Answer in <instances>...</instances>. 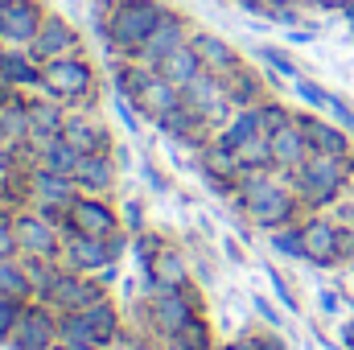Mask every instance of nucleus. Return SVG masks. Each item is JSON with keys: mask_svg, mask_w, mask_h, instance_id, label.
I'll use <instances>...</instances> for the list:
<instances>
[{"mask_svg": "<svg viewBox=\"0 0 354 350\" xmlns=\"http://www.w3.org/2000/svg\"><path fill=\"white\" fill-rule=\"evenodd\" d=\"M235 206L248 214L252 227H260L264 235H272L276 227L301 223L309 210L292 185V177L280 169H243L239 190H235Z\"/></svg>", "mask_w": 354, "mask_h": 350, "instance_id": "obj_1", "label": "nucleus"}, {"mask_svg": "<svg viewBox=\"0 0 354 350\" xmlns=\"http://www.w3.org/2000/svg\"><path fill=\"white\" fill-rule=\"evenodd\" d=\"M354 174V157H326L313 153L301 169H292V185L305 202V210H334L346 198V185Z\"/></svg>", "mask_w": 354, "mask_h": 350, "instance_id": "obj_2", "label": "nucleus"}, {"mask_svg": "<svg viewBox=\"0 0 354 350\" xmlns=\"http://www.w3.org/2000/svg\"><path fill=\"white\" fill-rule=\"evenodd\" d=\"M41 91L50 99H58L62 107H83V111H95L99 103V71L87 54H62V58H50L46 62V79H41Z\"/></svg>", "mask_w": 354, "mask_h": 350, "instance_id": "obj_3", "label": "nucleus"}, {"mask_svg": "<svg viewBox=\"0 0 354 350\" xmlns=\"http://www.w3.org/2000/svg\"><path fill=\"white\" fill-rule=\"evenodd\" d=\"M198 317H202V293L194 284L189 288H157L140 305V330H149L161 347H165V338L181 334Z\"/></svg>", "mask_w": 354, "mask_h": 350, "instance_id": "obj_4", "label": "nucleus"}, {"mask_svg": "<svg viewBox=\"0 0 354 350\" xmlns=\"http://www.w3.org/2000/svg\"><path fill=\"white\" fill-rule=\"evenodd\" d=\"M165 17L161 0H111L107 17V50L120 58H136V50L149 42L157 21Z\"/></svg>", "mask_w": 354, "mask_h": 350, "instance_id": "obj_5", "label": "nucleus"}, {"mask_svg": "<svg viewBox=\"0 0 354 350\" xmlns=\"http://www.w3.org/2000/svg\"><path fill=\"white\" fill-rule=\"evenodd\" d=\"M111 288L95 276V272H75V268H58V276L50 284L37 288V301L54 305L58 313H75V309H91L95 301H103Z\"/></svg>", "mask_w": 354, "mask_h": 350, "instance_id": "obj_6", "label": "nucleus"}, {"mask_svg": "<svg viewBox=\"0 0 354 350\" xmlns=\"http://www.w3.org/2000/svg\"><path fill=\"white\" fill-rule=\"evenodd\" d=\"M79 194H83V190H79L75 177L41 169V165L29 169V206L41 210V214L54 219V223H66V210H71V202H75Z\"/></svg>", "mask_w": 354, "mask_h": 350, "instance_id": "obj_7", "label": "nucleus"}, {"mask_svg": "<svg viewBox=\"0 0 354 350\" xmlns=\"http://www.w3.org/2000/svg\"><path fill=\"white\" fill-rule=\"evenodd\" d=\"M62 231H83V235L111 239L115 231H124V219H120V206L111 202V194H79L66 210Z\"/></svg>", "mask_w": 354, "mask_h": 350, "instance_id": "obj_8", "label": "nucleus"}, {"mask_svg": "<svg viewBox=\"0 0 354 350\" xmlns=\"http://www.w3.org/2000/svg\"><path fill=\"white\" fill-rule=\"evenodd\" d=\"M305 227V260L313 268H338L346 264V252H342V231H338V219L330 210H309L301 219Z\"/></svg>", "mask_w": 354, "mask_h": 350, "instance_id": "obj_9", "label": "nucleus"}, {"mask_svg": "<svg viewBox=\"0 0 354 350\" xmlns=\"http://www.w3.org/2000/svg\"><path fill=\"white\" fill-rule=\"evenodd\" d=\"M12 227H17L21 256H46V260H58V256H62V239H66V231H62V223L46 219L41 210H33V206L17 210Z\"/></svg>", "mask_w": 354, "mask_h": 350, "instance_id": "obj_10", "label": "nucleus"}, {"mask_svg": "<svg viewBox=\"0 0 354 350\" xmlns=\"http://www.w3.org/2000/svg\"><path fill=\"white\" fill-rule=\"evenodd\" d=\"M54 342H62L58 338V309L46 305V301H37V297L25 301L21 322H17V330L8 338V350H46V347H54Z\"/></svg>", "mask_w": 354, "mask_h": 350, "instance_id": "obj_11", "label": "nucleus"}, {"mask_svg": "<svg viewBox=\"0 0 354 350\" xmlns=\"http://www.w3.org/2000/svg\"><path fill=\"white\" fill-rule=\"evenodd\" d=\"M181 99H185L214 132L235 116V107H231V99H227V83H223V75H214V71H202L194 83H185V87H181Z\"/></svg>", "mask_w": 354, "mask_h": 350, "instance_id": "obj_12", "label": "nucleus"}, {"mask_svg": "<svg viewBox=\"0 0 354 350\" xmlns=\"http://www.w3.org/2000/svg\"><path fill=\"white\" fill-rule=\"evenodd\" d=\"M46 4L41 0H0V42L12 50H29L41 33Z\"/></svg>", "mask_w": 354, "mask_h": 350, "instance_id": "obj_13", "label": "nucleus"}, {"mask_svg": "<svg viewBox=\"0 0 354 350\" xmlns=\"http://www.w3.org/2000/svg\"><path fill=\"white\" fill-rule=\"evenodd\" d=\"M297 124L305 128L313 153H326V157H354V136L326 111H297Z\"/></svg>", "mask_w": 354, "mask_h": 350, "instance_id": "obj_14", "label": "nucleus"}, {"mask_svg": "<svg viewBox=\"0 0 354 350\" xmlns=\"http://www.w3.org/2000/svg\"><path fill=\"white\" fill-rule=\"evenodd\" d=\"M189 33H194V25H189L177 8H165V17L157 21V29L149 33V42L136 50V58H140L145 66H153V71H157V62H161L165 54H174L177 46H185V42H189Z\"/></svg>", "mask_w": 354, "mask_h": 350, "instance_id": "obj_15", "label": "nucleus"}, {"mask_svg": "<svg viewBox=\"0 0 354 350\" xmlns=\"http://www.w3.org/2000/svg\"><path fill=\"white\" fill-rule=\"evenodd\" d=\"M62 136L79 153H111V128H107V120H99V111L71 107L62 120Z\"/></svg>", "mask_w": 354, "mask_h": 350, "instance_id": "obj_16", "label": "nucleus"}, {"mask_svg": "<svg viewBox=\"0 0 354 350\" xmlns=\"http://www.w3.org/2000/svg\"><path fill=\"white\" fill-rule=\"evenodd\" d=\"M223 83H227V99H231V107L239 111V107H256V103H264L268 95H272V87L280 91V75H276V71H272V75H260L256 66L243 62V66H235Z\"/></svg>", "mask_w": 354, "mask_h": 350, "instance_id": "obj_17", "label": "nucleus"}, {"mask_svg": "<svg viewBox=\"0 0 354 350\" xmlns=\"http://www.w3.org/2000/svg\"><path fill=\"white\" fill-rule=\"evenodd\" d=\"M29 50H33L41 62H50V58H62V54H79V50H83V37H79L75 21H66L62 12H46L41 33H37V42H33Z\"/></svg>", "mask_w": 354, "mask_h": 350, "instance_id": "obj_18", "label": "nucleus"}, {"mask_svg": "<svg viewBox=\"0 0 354 350\" xmlns=\"http://www.w3.org/2000/svg\"><path fill=\"white\" fill-rule=\"evenodd\" d=\"M145 272V293H157V288H189L194 280H189V260H185V252L177 248L174 239L157 252V260L149 264V268H140Z\"/></svg>", "mask_w": 354, "mask_h": 350, "instance_id": "obj_19", "label": "nucleus"}, {"mask_svg": "<svg viewBox=\"0 0 354 350\" xmlns=\"http://www.w3.org/2000/svg\"><path fill=\"white\" fill-rule=\"evenodd\" d=\"M268 140H272V161H276V169H280V174H292V169H301V165L313 157V145H309L305 128L297 124V116H292L284 128L268 132Z\"/></svg>", "mask_w": 354, "mask_h": 350, "instance_id": "obj_20", "label": "nucleus"}, {"mask_svg": "<svg viewBox=\"0 0 354 350\" xmlns=\"http://www.w3.org/2000/svg\"><path fill=\"white\" fill-rule=\"evenodd\" d=\"M46 79V62L33 54V50H4L0 54V83L12 91H41Z\"/></svg>", "mask_w": 354, "mask_h": 350, "instance_id": "obj_21", "label": "nucleus"}, {"mask_svg": "<svg viewBox=\"0 0 354 350\" xmlns=\"http://www.w3.org/2000/svg\"><path fill=\"white\" fill-rule=\"evenodd\" d=\"M189 46L198 50L202 66H206V71H214V75H223V79H227L235 66H243L239 50H235L231 42H223L218 33H210V29H194V33H189Z\"/></svg>", "mask_w": 354, "mask_h": 350, "instance_id": "obj_22", "label": "nucleus"}, {"mask_svg": "<svg viewBox=\"0 0 354 350\" xmlns=\"http://www.w3.org/2000/svg\"><path fill=\"white\" fill-rule=\"evenodd\" d=\"M79 190L83 194H111L115 190V181H120V157H115V149L111 153H87L83 157V165H79Z\"/></svg>", "mask_w": 354, "mask_h": 350, "instance_id": "obj_23", "label": "nucleus"}, {"mask_svg": "<svg viewBox=\"0 0 354 350\" xmlns=\"http://www.w3.org/2000/svg\"><path fill=\"white\" fill-rule=\"evenodd\" d=\"M33 124H29V91H17L12 99L0 103V145H12V149H25Z\"/></svg>", "mask_w": 354, "mask_h": 350, "instance_id": "obj_24", "label": "nucleus"}, {"mask_svg": "<svg viewBox=\"0 0 354 350\" xmlns=\"http://www.w3.org/2000/svg\"><path fill=\"white\" fill-rule=\"evenodd\" d=\"M181 103H185V99H181V87L153 71V79H149V87H145V99H140V116H145L149 124H157L161 116H169Z\"/></svg>", "mask_w": 354, "mask_h": 350, "instance_id": "obj_25", "label": "nucleus"}, {"mask_svg": "<svg viewBox=\"0 0 354 350\" xmlns=\"http://www.w3.org/2000/svg\"><path fill=\"white\" fill-rule=\"evenodd\" d=\"M149 79H153V66H145L140 58H120V62L111 66V87H115V95L132 99L136 107H140V99H145Z\"/></svg>", "mask_w": 354, "mask_h": 350, "instance_id": "obj_26", "label": "nucleus"}, {"mask_svg": "<svg viewBox=\"0 0 354 350\" xmlns=\"http://www.w3.org/2000/svg\"><path fill=\"white\" fill-rule=\"evenodd\" d=\"M83 157L87 153H79L62 132L54 136V140H46V149L33 157V165H41V169H54V174H66V177H75L79 174V165H83Z\"/></svg>", "mask_w": 354, "mask_h": 350, "instance_id": "obj_27", "label": "nucleus"}, {"mask_svg": "<svg viewBox=\"0 0 354 350\" xmlns=\"http://www.w3.org/2000/svg\"><path fill=\"white\" fill-rule=\"evenodd\" d=\"M260 132H264V124H260V111H256V107H239V111H235V116H231V120H227L218 132H214V140L239 153V149H243L252 136H260Z\"/></svg>", "mask_w": 354, "mask_h": 350, "instance_id": "obj_28", "label": "nucleus"}, {"mask_svg": "<svg viewBox=\"0 0 354 350\" xmlns=\"http://www.w3.org/2000/svg\"><path fill=\"white\" fill-rule=\"evenodd\" d=\"M206 66H202V58H198V50L185 42V46H177L174 54H165L161 62H157V75H165L169 83H177V87H185V83H194L198 75H202Z\"/></svg>", "mask_w": 354, "mask_h": 350, "instance_id": "obj_29", "label": "nucleus"}, {"mask_svg": "<svg viewBox=\"0 0 354 350\" xmlns=\"http://www.w3.org/2000/svg\"><path fill=\"white\" fill-rule=\"evenodd\" d=\"M87 317H91V330H95V342L99 347H115V338L124 334V317H120V305L111 301V293L103 297V301H95L87 309Z\"/></svg>", "mask_w": 354, "mask_h": 350, "instance_id": "obj_30", "label": "nucleus"}, {"mask_svg": "<svg viewBox=\"0 0 354 350\" xmlns=\"http://www.w3.org/2000/svg\"><path fill=\"white\" fill-rule=\"evenodd\" d=\"M0 293L8 297H21V301H33V284H29V272L21 256H4L0 260Z\"/></svg>", "mask_w": 354, "mask_h": 350, "instance_id": "obj_31", "label": "nucleus"}, {"mask_svg": "<svg viewBox=\"0 0 354 350\" xmlns=\"http://www.w3.org/2000/svg\"><path fill=\"white\" fill-rule=\"evenodd\" d=\"M214 347H218V342H214L210 322H206V317H198V322H189L181 334L165 338V347H161V350H214Z\"/></svg>", "mask_w": 354, "mask_h": 350, "instance_id": "obj_32", "label": "nucleus"}, {"mask_svg": "<svg viewBox=\"0 0 354 350\" xmlns=\"http://www.w3.org/2000/svg\"><path fill=\"white\" fill-rule=\"evenodd\" d=\"M268 243H272V252L284 256V260H305V227H301V223L276 227V231L268 235Z\"/></svg>", "mask_w": 354, "mask_h": 350, "instance_id": "obj_33", "label": "nucleus"}, {"mask_svg": "<svg viewBox=\"0 0 354 350\" xmlns=\"http://www.w3.org/2000/svg\"><path fill=\"white\" fill-rule=\"evenodd\" d=\"M58 338H62V342H95V330H91L87 309L58 313Z\"/></svg>", "mask_w": 354, "mask_h": 350, "instance_id": "obj_34", "label": "nucleus"}, {"mask_svg": "<svg viewBox=\"0 0 354 350\" xmlns=\"http://www.w3.org/2000/svg\"><path fill=\"white\" fill-rule=\"evenodd\" d=\"M239 161H243V169H276V161H272V140H268V132L260 136H252L243 149H239Z\"/></svg>", "mask_w": 354, "mask_h": 350, "instance_id": "obj_35", "label": "nucleus"}, {"mask_svg": "<svg viewBox=\"0 0 354 350\" xmlns=\"http://www.w3.org/2000/svg\"><path fill=\"white\" fill-rule=\"evenodd\" d=\"M165 243H169V239H165L161 231H153V227H145L140 235H132V256H136V264H140V268H149V264L157 260V252H161Z\"/></svg>", "mask_w": 354, "mask_h": 350, "instance_id": "obj_36", "label": "nucleus"}, {"mask_svg": "<svg viewBox=\"0 0 354 350\" xmlns=\"http://www.w3.org/2000/svg\"><path fill=\"white\" fill-rule=\"evenodd\" d=\"M256 111H260V124H264V132H276V128H284L297 111L288 107V103H280L276 95H268L264 103H256Z\"/></svg>", "mask_w": 354, "mask_h": 350, "instance_id": "obj_37", "label": "nucleus"}, {"mask_svg": "<svg viewBox=\"0 0 354 350\" xmlns=\"http://www.w3.org/2000/svg\"><path fill=\"white\" fill-rule=\"evenodd\" d=\"M21 309H25L21 297L0 293V347H8V338H12V330H17V322H21Z\"/></svg>", "mask_w": 354, "mask_h": 350, "instance_id": "obj_38", "label": "nucleus"}, {"mask_svg": "<svg viewBox=\"0 0 354 350\" xmlns=\"http://www.w3.org/2000/svg\"><path fill=\"white\" fill-rule=\"evenodd\" d=\"M256 58L264 62L268 71H276L280 79H301V75H297V66H292V58H288L284 50H276V46H256Z\"/></svg>", "mask_w": 354, "mask_h": 350, "instance_id": "obj_39", "label": "nucleus"}, {"mask_svg": "<svg viewBox=\"0 0 354 350\" xmlns=\"http://www.w3.org/2000/svg\"><path fill=\"white\" fill-rule=\"evenodd\" d=\"M268 280H272V293H276V301H280L288 313H301V301H297V293H292L288 276H284V272H276V264H268Z\"/></svg>", "mask_w": 354, "mask_h": 350, "instance_id": "obj_40", "label": "nucleus"}, {"mask_svg": "<svg viewBox=\"0 0 354 350\" xmlns=\"http://www.w3.org/2000/svg\"><path fill=\"white\" fill-rule=\"evenodd\" d=\"M292 83H297V95H301V103L309 111H326L330 107V91L322 87V83H313V79H292Z\"/></svg>", "mask_w": 354, "mask_h": 350, "instance_id": "obj_41", "label": "nucleus"}, {"mask_svg": "<svg viewBox=\"0 0 354 350\" xmlns=\"http://www.w3.org/2000/svg\"><path fill=\"white\" fill-rule=\"evenodd\" d=\"M120 219H124V231H132V235H140V231L149 227V219H145V202H140V198H124Z\"/></svg>", "mask_w": 354, "mask_h": 350, "instance_id": "obj_42", "label": "nucleus"}, {"mask_svg": "<svg viewBox=\"0 0 354 350\" xmlns=\"http://www.w3.org/2000/svg\"><path fill=\"white\" fill-rule=\"evenodd\" d=\"M248 334L256 338V347L260 350H292L288 347V338H284L276 326H248Z\"/></svg>", "mask_w": 354, "mask_h": 350, "instance_id": "obj_43", "label": "nucleus"}, {"mask_svg": "<svg viewBox=\"0 0 354 350\" xmlns=\"http://www.w3.org/2000/svg\"><path fill=\"white\" fill-rule=\"evenodd\" d=\"M111 107H115V116L124 120V128H128V132H140V107H136L132 99H124V95H115V91H111Z\"/></svg>", "mask_w": 354, "mask_h": 350, "instance_id": "obj_44", "label": "nucleus"}, {"mask_svg": "<svg viewBox=\"0 0 354 350\" xmlns=\"http://www.w3.org/2000/svg\"><path fill=\"white\" fill-rule=\"evenodd\" d=\"M326 116H334V120H338V124H342V128L354 136V107L342 99V95H330V107H326Z\"/></svg>", "mask_w": 354, "mask_h": 350, "instance_id": "obj_45", "label": "nucleus"}, {"mask_svg": "<svg viewBox=\"0 0 354 350\" xmlns=\"http://www.w3.org/2000/svg\"><path fill=\"white\" fill-rule=\"evenodd\" d=\"M252 309L260 313V322H264V326H276V330H284V313H280V309H276L268 297H252Z\"/></svg>", "mask_w": 354, "mask_h": 350, "instance_id": "obj_46", "label": "nucleus"}, {"mask_svg": "<svg viewBox=\"0 0 354 350\" xmlns=\"http://www.w3.org/2000/svg\"><path fill=\"white\" fill-rule=\"evenodd\" d=\"M4 256H21V243H17V227L12 219H0V260Z\"/></svg>", "mask_w": 354, "mask_h": 350, "instance_id": "obj_47", "label": "nucleus"}, {"mask_svg": "<svg viewBox=\"0 0 354 350\" xmlns=\"http://www.w3.org/2000/svg\"><path fill=\"white\" fill-rule=\"evenodd\" d=\"M140 174L149 177V185H153L157 194H161V190H169V185H165V174H161L157 165H149V161H145V165H140Z\"/></svg>", "mask_w": 354, "mask_h": 350, "instance_id": "obj_48", "label": "nucleus"}, {"mask_svg": "<svg viewBox=\"0 0 354 350\" xmlns=\"http://www.w3.org/2000/svg\"><path fill=\"white\" fill-rule=\"evenodd\" d=\"M338 342L346 350H354V317H342V322H338Z\"/></svg>", "mask_w": 354, "mask_h": 350, "instance_id": "obj_49", "label": "nucleus"}, {"mask_svg": "<svg viewBox=\"0 0 354 350\" xmlns=\"http://www.w3.org/2000/svg\"><path fill=\"white\" fill-rule=\"evenodd\" d=\"M223 350H260V347H256V338H252V334L243 330L239 338H231V342H223Z\"/></svg>", "mask_w": 354, "mask_h": 350, "instance_id": "obj_50", "label": "nucleus"}, {"mask_svg": "<svg viewBox=\"0 0 354 350\" xmlns=\"http://www.w3.org/2000/svg\"><path fill=\"white\" fill-rule=\"evenodd\" d=\"M322 309H326V313L334 317V313L342 309V301H338V293H322Z\"/></svg>", "mask_w": 354, "mask_h": 350, "instance_id": "obj_51", "label": "nucleus"}, {"mask_svg": "<svg viewBox=\"0 0 354 350\" xmlns=\"http://www.w3.org/2000/svg\"><path fill=\"white\" fill-rule=\"evenodd\" d=\"M309 4H317V8H326V12H342L351 0H309Z\"/></svg>", "mask_w": 354, "mask_h": 350, "instance_id": "obj_52", "label": "nucleus"}, {"mask_svg": "<svg viewBox=\"0 0 354 350\" xmlns=\"http://www.w3.org/2000/svg\"><path fill=\"white\" fill-rule=\"evenodd\" d=\"M99 280H103V284H107V288H111V284H115V280H120V268H115V264H107V268H103V272H99Z\"/></svg>", "mask_w": 354, "mask_h": 350, "instance_id": "obj_53", "label": "nucleus"}, {"mask_svg": "<svg viewBox=\"0 0 354 350\" xmlns=\"http://www.w3.org/2000/svg\"><path fill=\"white\" fill-rule=\"evenodd\" d=\"M66 350H107V347H99V342H62Z\"/></svg>", "mask_w": 354, "mask_h": 350, "instance_id": "obj_54", "label": "nucleus"}, {"mask_svg": "<svg viewBox=\"0 0 354 350\" xmlns=\"http://www.w3.org/2000/svg\"><path fill=\"white\" fill-rule=\"evenodd\" d=\"M227 256H231V260H243V252H239V243H235V239H227Z\"/></svg>", "mask_w": 354, "mask_h": 350, "instance_id": "obj_55", "label": "nucleus"}, {"mask_svg": "<svg viewBox=\"0 0 354 350\" xmlns=\"http://www.w3.org/2000/svg\"><path fill=\"white\" fill-rule=\"evenodd\" d=\"M342 21H346V25H351V29H354V0H351V4H346V8H342Z\"/></svg>", "mask_w": 354, "mask_h": 350, "instance_id": "obj_56", "label": "nucleus"}, {"mask_svg": "<svg viewBox=\"0 0 354 350\" xmlns=\"http://www.w3.org/2000/svg\"><path fill=\"white\" fill-rule=\"evenodd\" d=\"M268 8H284V4H301V0H264Z\"/></svg>", "mask_w": 354, "mask_h": 350, "instance_id": "obj_57", "label": "nucleus"}, {"mask_svg": "<svg viewBox=\"0 0 354 350\" xmlns=\"http://www.w3.org/2000/svg\"><path fill=\"white\" fill-rule=\"evenodd\" d=\"M346 198L354 202V174H351V185H346Z\"/></svg>", "mask_w": 354, "mask_h": 350, "instance_id": "obj_58", "label": "nucleus"}, {"mask_svg": "<svg viewBox=\"0 0 354 350\" xmlns=\"http://www.w3.org/2000/svg\"><path fill=\"white\" fill-rule=\"evenodd\" d=\"M46 350H66V347H62V342H54V347H46Z\"/></svg>", "mask_w": 354, "mask_h": 350, "instance_id": "obj_59", "label": "nucleus"}, {"mask_svg": "<svg viewBox=\"0 0 354 350\" xmlns=\"http://www.w3.org/2000/svg\"><path fill=\"white\" fill-rule=\"evenodd\" d=\"M0 50H8V46H4V42H0Z\"/></svg>", "mask_w": 354, "mask_h": 350, "instance_id": "obj_60", "label": "nucleus"}, {"mask_svg": "<svg viewBox=\"0 0 354 350\" xmlns=\"http://www.w3.org/2000/svg\"><path fill=\"white\" fill-rule=\"evenodd\" d=\"M214 350H223V347H214Z\"/></svg>", "mask_w": 354, "mask_h": 350, "instance_id": "obj_61", "label": "nucleus"}, {"mask_svg": "<svg viewBox=\"0 0 354 350\" xmlns=\"http://www.w3.org/2000/svg\"><path fill=\"white\" fill-rule=\"evenodd\" d=\"M351 268H354V260H351Z\"/></svg>", "mask_w": 354, "mask_h": 350, "instance_id": "obj_62", "label": "nucleus"}]
</instances>
